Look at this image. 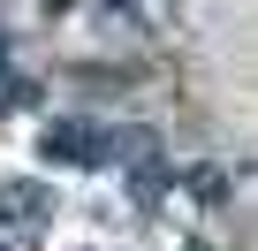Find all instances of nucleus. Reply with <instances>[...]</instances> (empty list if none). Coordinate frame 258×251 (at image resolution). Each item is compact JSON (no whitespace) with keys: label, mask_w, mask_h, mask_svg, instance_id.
<instances>
[{"label":"nucleus","mask_w":258,"mask_h":251,"mask_svg":"<svg viewBox=\"0 0 258 251\" xmlns=\"http://www.w3.org/2000/svg\"><path fill=\"white\" fill-rule=\"evenodd\" d=\"M46 153H61V160H106V137L91 130V122H53V130H46Z\"/></svg>","instance_id":"nucleus-1"}]
</instances>
